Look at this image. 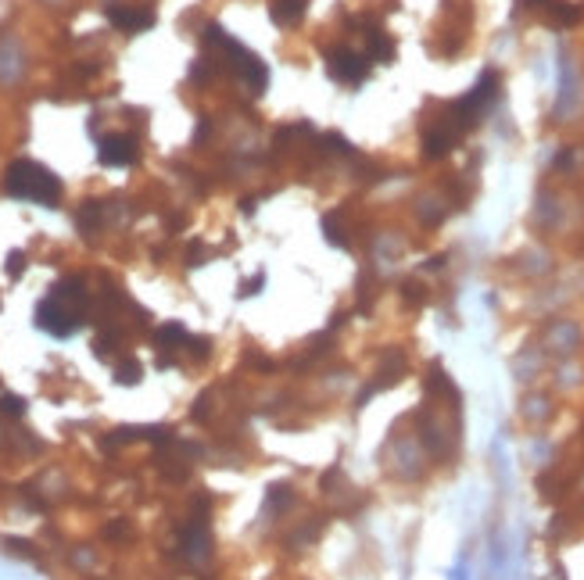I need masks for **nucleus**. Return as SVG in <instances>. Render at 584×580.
Segmentation results:
<instances>
[{
  "mask_svg": "<svg viewBox=\"0 0 584 580\" xmlns=\"http://www.w3.org/2000/svg\"><path fill=\"white\" fill-rule=\"evenodd\" d=\"M370 54H373V62L391 65V62H395V44H391L384 33H373V37H370Z\"/></svg>",
  "mask_w": 584,
  "mask_h": 580,
  "instance_id": "6e6552de",
  "label": "nucleus"
},
{
  "mask_svg": "<svg viewBox=\"0 0 584 580\" xmlns=\"http://www.w3.org/2000/svg\"><path fill=\"white\" fill-rule=\"evenodd\" d=\"M330 76L338 79V83H345V87H359V83H366V76H370V58H363V54H355V51H345V47H338V51H330Z\"/></svg>",
  "mask_w": 584,
  "mask_h": 580,
  "instance_id": "f03ea898",
  "label": "nucleus"
},
{
  "mask_svg": "<svg viewBox=\"0 0 584 580\" xmlns=\"http://www.w3.org/2000/svg\"><path fill=\"white\" fill-rule=\"evenodd\" d=\"M101 162L104 165H112V169H122V165H133L137 162V140L133 137H126V133H115V137H104L101 140Z\"/></svg>",
  "mask_w": 584,
  "mask_h": 580,
  "instance_id": "7ed1b4c3",
  "label": "nucleus"
},
{
  "mask_svg": "<svg viewBox=\"0 0 584 580\" xmlns=\"http://www.w3.org/2000/svg\"><path fill=\"white\" fill-rule=\"evenodd\" d=\"M154 341H158V352H179V348L190 341V334H187L183 323H165V327L154 334Z\"/></svg>",
  "mask_w": 584,
  "mask_h": 580,
  "instance_id": "423d86ee",
  "label": "nucleus"
},
{
  "mask_svg": "<svg viewBox=\"0 0 584 580\" xmlns=\"http://www.w3.org/2000/svg\"><path fill=\"white\" fill-rule=\"evenodd\" d=\"M4 190L19 201H33V204H47V208H54L62 201V179L47 165L29 162V158H19L8 165Z\"/></svg>",
  "mask_w": 584,
  "mask_h": 580,
  "instance_id": "f257e3e1",
  "label": "nucleus"
},
{
  "mask_svg": "<svg viewBox=\"0 0 584 580\" xmlns=\"http://www.w3.org/2000/svg\"><path fill=\"white\" fill-rule=\"evenodd\" d=\"M269 15L276 26H295L305 15V0H269Z\"/></svg>",
  "mask_w": 584,
  "mask_h": 580,
  "instance_id": "39448f33",
  "label": "nucleus"
},
{
  "mask_svg": "<svg viewBox=\"0 0 584 580\" xmlns=\"http://www.w3.org/2000/svg\"><path fill=\"white\" fill-rule=\"evenodd\" d=\"M0 416H15V419H22V416H26V398H19V394H4V398H0Z\"/></svg>",
  "mask_w": 584,
  "mask_h": 580,
  "instance_id": "1a4fd4ad",
  "label": "nucleus"
},
{
  "mask_svg": "<svg viewBox=\"0 0 584 580\" xmlns=\"http://www.w3.org/2000/svg\"><path fill=\"white\" fill-rule=\"evenodd\" d=\"M108 19H112V26L122 29V33H144V29L154 26V15H151V12H144V8H126V4H112V8H108Z\"/></svg>",
  "mask_w": 584,
  "mask_h": 580,
  "instance_id": "20e7f679",
  "label": "nucleus"
},
{
  "mask_svg": "<svg viewBox=\"0 0 584 580\" xmlns=\"http://www.w3.org/2000/svg\"><path fill=\"white\" fill-rule=\"evenodd\" d=\"M140 380H144V369H140L137 359H126V362L115 366V384H119V387H137Z\"/></svg>",
  "mask_w": 584,
  "mask_h": 580,
  "instance_id": "0eeeda50",
  "label": "nucleus"
},
{
  "mask_svg": "<svg viewBox=\"0 0 584 580\" xmlns=\"http://www.w3.org/2000/svg\"><path fill=\"white\" fill-rule=\"evenodd\" d=\"M523 4H534V0H523Z\"/></svg>",
  "mask_w": 584,
  "mask_h": 580,
  "instance_id": "f8f14e48",
  "label": "nucleus"
},
{
  "mask_svg": "<svg viewBox=\"0 0 584 580\" xmlns=\"http://www.w3.org/2000/svg\"><path fill=\"white\" fill-rule=\"evenodd\" d=\"M22 269H26V254L22 251L8 254V276H22Z\"/></svg>",
  "mask_w": 584,
  "mask_h": 580,
  "instance_id": "9b49d317",
  "label": "nucleus"
},
{
  "mask_svg": "<svg viewBox=\"0 0 584 580\" xmlns=\"http://www.w3.org/2000/svg\"><path fill=\"white\" fill-rule=\"evenodd\" d=\"M552 19H555V22H563V26H570V22H577V19H580V12H577V8H570V4H555V8H552Z\"/></svg>",
  "mask_w": 584,
  "mask_h": 580,
  "instance_id": "9d476101",
  "label": "nucleus"
}]
</instances>
